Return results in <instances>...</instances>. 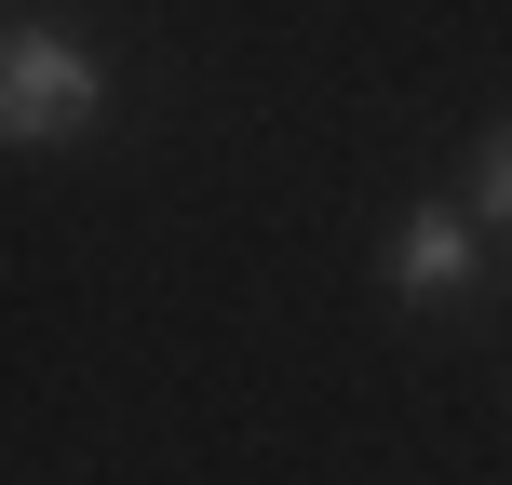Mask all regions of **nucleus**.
<instances>
[{
	"label": "nucleus",
	"mask_w": 512,
	"mask_h": 485,
	"mask_svg": "<svg viewBox=\"0 0 512 485\" xmlns=\"http://www.w3.org/2000/svg\"><path fill=\"white\" fill-rule=\"evenodd\" d=\"M0 122H14L27 149L81 135V122H95V54L54 41V27H14V54H0Z\"/></svg>",
	"instance_id": "f257e3e1"
},
{
	"label": "nucleus",
	"mask_w": 512,
	"mask_h": 485,
	"mask_svg": "<svg viewBox=\"0 0 512 485\" xmlns=\"http://www.w3.org/2000/svg\"><path fill=\"white\" fill-rule=\"evenodd\" d=\"M472 283V216H405L391 230V297H459Z\"/></svg>",
	"instance_id": "f03ea898"
},
{
	"label": "nucleus",
	"mask_w": 512,
	"mask_h": 485,
	"mask_svg": "<svg viewBox=\"0 0 512 485\" xmlns=\"http://www.w3.org/2000/svg\"><path fill=\"white\" fill-rule=\"evenodd\" d=\"M472 189H486V216H499V230H512V122L486 135V176H472Z\"/></svg>",
	"instance_id": "7ed1b4c3"
}]
</instances>
